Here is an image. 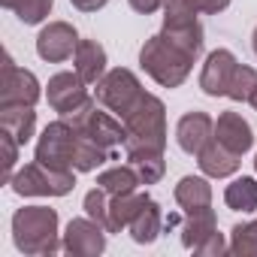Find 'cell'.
<instances>
[{"mask_svg": "<svg viewBox=\"0 0 257 257\" xmlns=\"http://www.w3.org/2000/svg\"><path fill=\"white\" fill-rule=\"evenodd\" d=\"M203 52V28L194 16H164V31L155 34L143 52V70L164 88H179Z\"/></svg>", "mask_w": 257, "mask_h": 257, "instance_id": "6da1fadb", "label": "cell"}, {"mask_svg": "<svg viewBox=\"0 0 257 257\" xmlns=\"http://www.w3.org/2000/svg\"><path fill=\"white\" fill-rule=\"evenodd\" d=\"M124 152L143 185L161 182L167 164H164V146H167V109L155 94H143V100L127 112L124 118Z\"/></svg>", "mask_w": 257, "mask_h": 257, "instance_id": "7a4b0ae2", "label": "cell"}, {"mask_svg": "<svg viewBox=\"0 0 257 257\" xmlns=\"http://www.w3.org/2000/svg\"><path fill=\"white\" fill-rule=\"evenodd\" d=\"M200 88L209 97H230V100H251L257 91V70L242 67L233 52L215 49L206 58V67L200 73Z\"/></svg>", "mask_w": 257, "mask_h": 257, "instance_id": "3957f363", "label": "cell"}, {"mask_svg": "<svg viewBox=\"0 0 257 257\" xmlns=\"http://www.w3.org/2000/svg\"><path fill=\"white\" fill-rule=\"evenodd\" d=\"M13 239L16 248L28 257L55 254L64 248L58 242V212L49 206H25L13 215Z\"/></svg>", "mask_w": 257, "mask_h": 257, "instance_id": "277c9868", "label": "cell"}, {"mask_svg": "<svg viewBox=\"0 0 257 257\" xmlns=\"http://www.w3.org/2000/svg\"><path fill=\"white\" fill-rule=\"evenodd\" d=\"M76 149H79V131L76 124L61 118V121H52L40 143H37V161L43 167H52V170H61V173H73V161H76Z\"/></svg>", "mask_w": 257, "mask_h": 257, "instance_id": "5b68a950", "label": "cell"}, {"mask_svg": "<svg viewBox=\"0 0 257 257\" xmlns=\"http://www.w3.org/2000/svg\"><path fill=\"white\" fill-rule=\"evenodd\" d=\"M10 185L22 197H64L76 188V179L73 173H61V170L43 167L40 161H34L25 170H19Z\"/></svg>", "mask_w": 257, "mask_h": 257, "instance_id": "8992f818", "label": "cell"}, {"mask_svg": "<svg viewBox=\"0 0 257 257\" xmlns=\"http://www.w3.org/2000/svg\"><path fill=\"white\" fill-rule=\"evenodd\" d=\"M143 85H140V79L131 73V70H124V67H118V70H109L100 82H97V100L109 109V112H115L118 118H124L127 112H131L140 100H143Z\"/></svg>", "mask_w": 257, "mask_h": 257, "instance_id": "52a82bcc", "label": "cell"}, {"mask_svg": "<svg viewBox=\"0 0 257 257\" xmlns=\"http://www.w3.org/2000/svg\"><path fill=\"white\" fill-rule=\"evenodd\" d=\"M67 121H73L79 127V134H85L91 143H97L106 152H115L118 146H124L127 131H124V121H115L109 112H100L94 103H88L82 112L67 115Z\"/></svg>", "mask_w": 257, "mask_h": 257, "instance_id": "ba28073f", "label": "cell"}, {"mask_svg": "<svg viewBox=\"0 0 257 257\" xmlns=\"http://www.w3.org/2000/svg\"><path fill=\"white\" fill-rule=\"evenodd\" d=\"M40 82L34 73L16 67L10 55H4V82H0V106H37Z\"/></svg>", "mask_w": 257, "mask_h": 257, "instance_id": "9c48e42d", "label": "cell"}, {"mask_svg": "<svg viewBox=\"0 0 257 257\" xmlns=\"http://www.w3.org/2000/svg\"><path fill=\"white\" fill-rule=\"evenodd\" d=\"M46 97H49V106L55 112H61V118L76 115V112H82L91 103L88 88H85V82H82L79 73H58V76H52Z\"/></svg>", "mask_w": 257, "mask_h": 257, "instance_id": "30bf717a", "label": "cell"}, {"mask_svg": "<svg viewBox=\"0 0 257 257\" xmlns=\"http://www.w3.org/2000/svg\"><path fill=\"white\" fill-rule=\"evenodd\" d=\"M106 227L97 224L94 218H73L67 224V233H64V251L67 254H76V257H94V254H103L106 248Z\"/></svg>", "mask_w": 257, "mask_h": 257, "instance_id": "8fae6325", "label": "cell"}, {"mask_svg": "<svg viewBox=\"0 0 257 257\" xmlns=\"http://www.w3.org/2000/svg\"><path fill=\"white\" fill-rule=\"evenodd\" d=\"M79 49V37L76 31L67 25V22H52L40 31L37 37V52L43 61H52V64H61L67 58H73Z\"/></svg>", "mask_w": 257, "mask_h": 257, "instance_id": "7c38bea8", "label": "cell"}, {"mask_svg": "<svg viewBox=\"0 0 257 257\" xmlns=\"http://www.w3.org/2000/svg\"><path fill=\"white\" fill-rule=\"evenodd\" d=\"M215 140H218L224 149H230L233 155H239V158L254 146L251 124H248L239 112H224V115H218V121H215Z\"/></svg>", "mask_w": 257, "mask_h": 257, "instance_id": "4fadbf2b", "label": "cell"}, {"mask_svg": "<svg viewBox=\"0 0 257 257\" xmlns=\"http://www.w3.org/2000/svg\"><path fill=\"white\" fill-rule=\"evenodd\" d=\"M215 137V121L206 115V112H188L182 115L179 127H176V140H179V149L188 152V155H200V149Z\"/></svg>", "mask_w": 257, "mask_h": 257, "instance_id": "5bb4252c", "label": "cell"}, {"mask_svg": "<svg viewBox=\"0 0 257 257\" xmlns=\"http://www.w3.org/2000/svg\"><path fill=\"white\" fill-rule=\"evenodd\" d=\"M197 164H200V170L206 173V176H212V179H227V176H233L236 170H239V155H233L230 149H224L215 137L200 149V155H197Z\"/></svg>", "mask_w": 257, "mask_h": 257, "instance_id": "9a60e30c", "label": "cell"}, {"mask_svg": "<svg viewBox=\"0 0 257 257\" xmlns=\"http://www.w3.org/2000/svg\"><path fill=\"white\" fill-rule=\"evenodd\" d=\"M76 73L82 76L85 85H97L106 76V52L94 40H79L76 49Z\"/></svg>", "mask_w": 257, "mask_h": 257, "instance_id": "2e32d148", "label": "cell"}, {"mask_svg": "<svg viewBox=\"0 0 257 257\" xmlns=\"http://www.w3.org/2000/svg\"><path fill=\"white\" fill-rule=\"evenodd\" d=\"M161 227H164V215H161V206L149 197L143 206H140V212L134 215V221H131V236H134V242H140V245H152L158 236H161Z\"/></svg>", "mask_w": 257, "mask_h": 257, "instance_id": "e0dca14e", "label": "cell"}, {"mask_svg": "<svg viewBox=\"0 0 257 257\" xmlns=\"http://www.w3.org/2000/svg\"><path fill=\"white\" fill-rule=\"evenodd\" d=\"M0 127L10 131L19 140V146H25L34 137V127H37L34 106H0Z\"/></svg>", "mask_w": 257, "mask_h": 257, "instance_id": "ac0fdd59", "label": "cell"}, {"mask_svg": "<svg viewBox=\"0 0 257 257\" xmlns=\"http://www.w3.org/2000/svg\"><path fill=\"white\" fill-rule=\"evenodd\" d=\"M215 230H218V227H215V212H212V206L197 209V212H185L182 242H185V248H194V251H197Z\"/></svg>", "mask_w": 257, "mask_h": 257, "instance_id": "d6986e66", "label": "cell"}, {"mask_svg": "<svg viewBox=\"0 0 257 257\" xmlns=\"http://www.w3.org/2000/svg\"><path fill=\"white\" fill-rule=\"evenodd\" d=\"M176 203L182 206V212H197V209L212 206V188H209V182L200 179V176H185L176 185Z\"/></svg>", "mask_w": 257, "mask_h": 257, "instance_id": "ffe728a7", "label": "cell"}, {"mask_svg": "<svg viewBox=\"0 0 257 257\" xmlns=\"http://www.w3.org/2000/svg\"><path fill=\"white\" fill-rule=\"evenodd\" d=\"M149 197L146 194H137V191H131V194H115L109 200V233H121V230L131 227L134 215L140 212V206Z\"/></svg>", "mask_w": 257, "mask_h": 257, "instance_id": "44dd1931", "label": "cell"}, {"mask_svg": "<svg viewBox=\"0 0 257 257\" xmlns=\"http://www.w3.org/2000/svg\"><path fill=\"white\" fill-rule=\"evenodd\" d=\"M97 185L109 197H115V194H131V191H137V185H143V179H140V173L131 164H124V167H112V170L100 173L97 176Z\"/></svg>", "mask_w": 257, "mask_h": 257, "instance_id": "7402d4cb", "label": "cell"}, {"mask_svg": "<svg viewBox=\"0 0 257 257\" xmlns=\"http://www.w3.org/2000/svg\"><path fill=\"white\" fill-rule=\"evenodd\" d=\"M224 203L236 212H257V182L242 176L233 185H227L224 191Z\"/></svg>", "mask_w": 257, "mask_h": 257, "instance_id": "603a6c76", "label": "cell"}, {"mask_svg": "<svg viewBox=\"0 0 257 257\" xmlns=\"http://www.w3.org/2000/svg\"><path fill=\"white\" fill-rule=\"evenodd\" d=\"M230 7V0H167L164 4V13L167 16H200V13H206V16H218V13H224Z\"/></svg>", "mask_w": 257, "mask_h": 257, "instance_id": "cb8c5ba5", "label": "cell"}, {"mask_svg": "<svg viewBox=\"0 0 257 257\" xmlns=\"http://www.w3.org/2000/svg\"><path fill=\"white\" fill-rule=\"evenodd\" d=\"M0 4L13 10L25 25H40L52 10V0H0Z\"/></svg>", "mask_w": 257, "mask_h": 257, "instance_id": "d4e9b609", "label": "cell"}, {"mask_svg": "<svg viewBox=\"0 0 257 257\" xmlns=\"http://www.w3.org/2000/svg\"><path fill=\"white\" fill-rule=\"evenodd\" d=\"M230 254H236V257H257V221L233 227Z\"/></svg>", "mask_w": 257, "mask_h": 257, "instance_id": "484cf974", "label": "cell"}, {"mask_svg": "<svg viewBox=\"0 0 257 257\" xmlns=\"http://www.w3.org/2000/svg\"><path fill=\"white\" fill-rule=\"evenodd\" d=\"M109 194L97 185V188H91L88 194H85V215L88 218H94L97 224H103L106 230H109V200H106Z\"/></svg>", "mask_w": 257, "mask_h": 257, "instance_id": "4316f807", "label": "cell"}, {"mask_svg": "<svg viewBox=\"0 0 257 257\" xmlns=\"http://www.w3.org/2000/svg\"><path fill=\"white\" fill-rule=\"evenodd\" d=\"M0 149H4V173H0V179L10 185V182H13L16 161H19V140H16L10 131H4V127H0Z\"/></svg>", "mask_w": 257, "mask_h": 257, "instance_id": "83f0119b", "label": "cell"}, {"mask_svg": "<svg viewBox=\"0 0 257 257\" xmlns=\"http://www.w3.org/2000/svg\"><path fill=\"white\" fill-rule=\"evenodd\" d=\"M224 251H230V245L224 242V236H221L218 230H215V233L200 245V248H197V254H224Z\"/></svg>", "mask_w": 257, "mask_h": 257, "instance_id": "f1b7e54d", "label": "cell"}, {"mask_svg": "<svg viewBox=\"0 0 257 257\" xmlns=\"http://www.w3.org/2000/svg\"><path fill=\"white\" fill-rule=\"evenodd\" d=\"M164 4H167V0H131V7H134L137 13H143V16H152V13H158Z\"/></svg>", "mask_w": 257, "mask_h": 257, "instance_id": "f546056e", "label": "cell"}, {"mask_svg": "<svg viewBox=\"0 0 257 257\" xmlns=\"http://www.w3.org/2000/svg\"><path fill=\"white\" fill-rule=\"evenodd\" d=\"M70 4L76 10H82V13H97V10H103L109 4V0H70Z\"/></svg>", "mask_w": 257, "mask_h": 257, "instance_id": "4dcf8cb0", "label": "cell"}, {"mask_svg": "<svg viewBox=\"0 0 257 257\" xmlns=\"http://www.w3.org/2000/svg\"><path fill=\"white\" fill-rule=\"evenodd\" d=\"M248 103H251V106H254V109H257V91H254V94H251V100H248Z\"/></svg>", "mask_w": 257, "mask_h": 257, "instance_id": "1f68e13d", "label": "cell"}, {"mask_svg": "<svg viewBox=\"0 0 257 257\" xmlns=\"http://www.w3.org/2000/svg\"><path fill=\"white\" fill-rule=\"evenodd\" d=\"M254 52H257V31H254Z\"/></svg>", "mask_w": 257, "mask_h": 257, "instance_id": "d6a6232c", "label": "cell"}, {"mask_svg": "<svg viewBox=\"0 0 257 257\" xmlns=\"http://www.w3.org/2000/svg\"><path fill=\"white\" fill-rule=\"evenodd\" d=\"M254 170H257V161H254Z\"/></svg>", "mask_w": 257, "mask_h": 257, "instance_id": "836d02e7", "label": "cell"}]
</instances>
